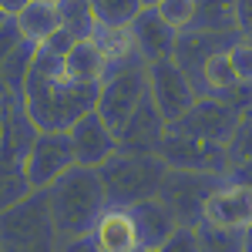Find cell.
Listing matches in <instances>:
<instances>
[{
	"instance_id": "obj_1",
	"label": "cell",
	"mask_w": 252,
	"mask_h": 252,
	"mask_svg": "<svg viewBox=\"0 0 252 252\" xmlns=\"http://www.w3.org/2000/svg\"><path fill=\"white\" fill-rule=\"evenodd\" d=\"M97 91L101 84L71 81L64 74V58H51L37 47L20 97L37 131H67L81 115H88L97 104Z\"/></svg>"
},
{
	"instance_id": "obj_2",
	"label": "cell",
	"mask_w": 252,
	"mask_h": 252,
	"mask_svg": "<svg viewBox=\"0 0 252 252\" xmlns=\"http://www.w3.org/2000/svg\"><path fill=\"white\" fill-rule=\"evenodd\" d=\"M47 202L58 229V249H67L74 239L94 232L97 219L108 209V195L97 168L81 161H74L54 185H47Z\"/></svg>"
},
{
	"instance_id": "obj_3",
	"label": "cell",
	"mask_w": 252,
	"mask_h": 252,
	"mask_svg": "<svg viewBox=\"0 0 252 252\" xmlns=\"http://www.w3.org/2000/svg\"><path fill=\"white\" fill-rule=\"evenodd\" d=\"M165 172H168V161L161 155H152V152H121V148L97 165L108 205H115V209H131L141 198L158 195Z\"/></svg>"
},
{
	"instance_id": "obj_4",
	"label": "cell",
	"mask_w": 252,
	"mask_h": 252,
	"mask_svg": "<svg viewBox=\"0 0 252 252\" xmlns=\"http://www.w3.org/2000/svg\"><path fill=\"white\" fill-rule=\"evenodd\" d=\"M0 249H58L47 189H34L20 202L0 209Z\"/></svg>"
},
{
	"instance_id": "obj_5",
	"label": "cell",
	"mask_w": 252,
	"mask_h": 252,
	"mask_svg": "<svg viewBox=\"0 0 252 252\" xmlns=\"http://www.w3.org/2000/svg\"><path fill=\"white\" fill-rule=\"evenodd\" d=\"M229 175H215V172H185V168H168L161 178L158 198L172 209L175 222L182 225H198L209 195L225 182Z\"/></svg>"
},
{
	"instance_id": "obj_6",
	"label": "cell",
	"mask_w": 252,
	"mask_h": 252,
	"mask_svg": "<svg viewBox=\"0 0 252 252\" xmlns=\"http://www.w3.org/2000/svg\"><path fill=\"white\" fill-rule=\"evenodd\" d=\"M161 158L168 161V168H185V172H215V175L232 172L229 145L205 141V138L172 131V128H168V135L161 141Z\"/></svg>"
},
{
	"instance_id": "obj_7",
	"label": "cell",
	"mask_w": 252,
	"mask_h": 252,
	"mask_svg": "<svg viewBox=\"0 0 252 252\" xmlns=\"http://www.w3.org/2000/svg\"><path fill=\"white\" fill-rule=\"evenodd\" d=\"M145 97H148V64H145V67H128V71H121V74L104 78L101 81V91H97L94 108L115 131H121Z\"/></svg>"
},
{
	"instance_id": "obj_8",
	"label": "cell",
	"mask_w": 252,
	"mask_h": 252,
	"mask_svg": "<svg viewBox=\"0 0 252 252\" xmlns=\"http://www.w3.org/2000/svg\"><path fill=\"white\" fill-rule=\"evenodd\" d=\"M148 94L158 104V111L165 115L168 128H172V121H178L195 104L198 91H195L192 81H189V74L178 67V61L161 58V61H152L148 64Z\"/></svg>"
},
{
	"instance_id": "obj_9",
	"label": "cell",
	"mask_w": 252,
	"mask_h": 252,
	"mask_svg": "<svg viewBox=\"0 0 252 252\" xmlns=\"http://www.w3.org/2000/svg\"><path fill=\"white\" fill-rule=\"evenodd\" d=\"M74 161H78V155H74V141L67 131H37L31 152L24 158V168H27V178L34 189H47Z\"/></svg>"
},
{
	"instance_id": "obj_10",
	"label": "cell",
	"mask_w": 252,
	"mask_h": 252,
	"mask_svg": "<svg viewBox=\"0 0 252 252\" xmlns=\"http://www.w3.org/2000/svg\"><path fill=\"white\" fill-rule=\"evenodd\" d=\"M235 125H239V111L232 104H225L222 97H215V94H198L192 108L178 121H172V131H185V135L205 138V141L229 145Z\"/></svg>"
},
{
	"instance_id": "obj_11",
	"label": "cell",
	"mask_w": 252,
	"mask_h": 252,
	"mask_svg": "<svg viewBox=\"0 0 252 252\" xmlns=\"http://www.w3.org/2000/svg\"><path fill=\"white\" fill-rule=\"evenodd\" d=\"M235 40H242L239 31H195V27H189V31L178 34V44H175L172 58L178 61V67L189 74V81L195 84V91L205 94V88H202V71H205L209 58L229 51Z\"/></svg>"
},
{
	"instance_id": "obj_12",
	"label": "cell",
	"mask_w": 252,
	"mask_h": 252,
	"mask_svg": "<svg viewBox=\"0 0 252 252\" xmlns=\"http://www.w3.org/2000/svg\"><path fill=\"white\" fill-rule=\"evenodd\" d=\"M202 222L219 225V229H239V232H246L252 225V185L235 182V178H225L209 195Z\"/></svg>"
},
{
	"instance_id": "obj_13",
	"label": "cell",
	"mask_w": 252,
	"mask_h": 252,
	"mask_svg": "<svg viewBox=\"0 0 252 252\" xmlns=\"http://www.w3.org/2000/svg\"><path fill=\"white\" fill-rule=\"evenodd\" d=\"M67 135L74 141V155H78L81 165L97 168L108 155L118 152V131L97 115V108H91L88 115H81L78 121L67 128Z\"/></svg>"
},
{
	"instance_id": "obj_14",
	"label": "cell",
	"mask_w": 252,
	"mask_h": 252,
	"mask_svg": "<svg viewBox=\"0 0 252 252\" xmlns=\"http://www.w3.org/2000/svg\"><path fill=\"white\" fill-rule=\"evenodd\" d=\"M168 135V121L158 111L152 94L135 108V115L128 118V125L118 131V148L121 152H152L161 155V141Z\"/></svg>"
},
{
	"instance_id": "obj_15",
	"label": "cell",
	"mask_w": 252,
	"mask_h": 252,
	"mask_svg": "<svg viewBox=\"0 0 252 252\" xmlns=\"http://www.w3.org/2000/svg\"><path fill=\"white\" fill-rule=\"evenodd\" d=\"M131 37H135V47L141 51V58L152 64V61H161V58H172L175 54L178 31L158 14V7H145L131 20Z\"/></svg>"
},
{
	"instance_id": "obj_16",
	"label": "cell",
	"mask_w": 252,
	"mask_h": 252,
	"mask_svg": "<svg viewBox=\"0 0 252 252\" xmlns=\"http://www.w3.org/2000/svg\"><path fill=\"white\" fill-rule=\"evenodd\" d=\"M128 212H131V219H135L138 249H141V252H158L161 246H165V239L172 235V229L178 225L175 215H172V209H168L158 195L135 202Z\"/></svg>"
},
{
	"instance_id": "obj_17",
	"label": "cell",
	"mask_w": 252,
	"mask_h": 252,
	"mask_svg": "<svg viewBox=\"0 0 252 252\" xmlns=\"http://www.w3.org/2000/svg\"><path fill=\"white\" fill-rule=\"evenodd\" d=\"M97 246L104 252H135L138 249V232H135V219L128 209H115L108 205L104 215L97 219L94 225Z\"/></svg>"
},
{
	"instance_id": "obj_18",
	"label": "cell",
	"mask_w": 252,
	"mask_h": 252,
	"mask_svg": "<svg viewBox=\"0 0 252 252\" xmlns=\"http://www.w3.org/2000/svg\"><path fill=\"white\" fill-rule=\"evenodd\" d=\"M104 71H108V58L101 54L94 37L74 40V47L64 58V74L71 81H81V84H101L104 81Z\"/></svg>"
},
{
	"instance_id": "obj_19",
	"label": "cell",
	"mask_w": 252,
	"mask_h": 252,
	"mask_svg": "<svg viewBox=\"0 0 252 252\" xmlns=\"http://www.w3.org/2000/svg\"><path fill=\"white\" fill-rule=\"evenodd\" d=\"M14 20H17V27H20L24 37L34 40V44H40L47 34H54V31L61 27L58 0H31Z\"/></svg>"
},
{
	"instance_id": "obj_20",
	"label": "cell",
	"mask_w": 252,
	"mask_h": 252,
	"mask_svg": "<svg viewBox=\"0 0 252 252\" xmlns=\"http://www.w3.org/2000/svg\"><path fill=\"white\" fill-rule=\"evenodd\" d=\"M195 31H239V0H195Z\"/></svg>"
},
{
	"instance_id": "obj_21",
	"label": "cell",
	"mask_w": 252,
	"mask_h": 252,
	"mask_svg": "<svg viewBox=\"0 0 252 252\" xmlns=\"http://www.w3.org/2000/svg\"><path fill=\"white\" fill-rule=\"evenodd\" d=\"M34 54H37V44L24 37L17 47L10 51V58L3 61V67H0V84H3L7 94H24V84H27V74H31Z\"/></svg>"
},
{
	"instance_id": "obj_22",
	"label": "cell",
	"mask_w": 252,
	"mask_h": 252,
	"mask_svg": "<svg viewBox=\"0 0 252 252\" xmlns=\"http://www.w3.org/2000/svg\"><path fill=\"white\" fill-rule=\"evenodd\" d=\"M58 14H61V27L67 34H74L78 40L91 37L97 31V14L91 0H58Z\"/></svg>"
},
{
	"instance_id": "obj_23",
	"label": "cell",
	"mask_w": 252,
	"mask_h": 252,
	"mask_svg": "<svg viewBox=\"0 0 252 252\" xmlns=\"http://www.w3.org/2000/svg\"><path fill=\"white\" fill-rule=\"evenodd\" d=\"M27 192H34V185H31V178H27L24 161L0 155V209L20 202Z\"/></svg>"
},
{
	"instance_id": "obj_24",
	"label": "cell",
	"mask_w": 252,
	"mask_h": 252,
	"mask_svg": "<svg viewBox=\"0 0 252 252\" xmlns=\"http://www.w3.org/2000/svg\"><path fill=\"white\" fill-rule=\"evenodd\" d=\"M232 84H239V78H235V67H232V61H229V51L212 54L209 64H205V71H202V88H205V94H222V91H229Z\"/></svg>"
},
{
	"instance_id": "obj_25",
	"label": "cell",
	"mask_w": 252,
	"mask_h": 252,
	"mask_svg": "<svg viewBox=\"0 0 252 252\" xmlns=\"http://www.w3.org/2000/svg\"><path fill=\"white\" fill-rule=\"evenodd\" d=\"M94 3L97 24H108V27H131V20L145 10L141 0H91Z\"/></svg>"
},
{
	"instance_id": "obj_26",
	"label": "cell",
	"mask_w": 252,
	"mask_h": 252,
	"mask_svg": "<svg viewBox=\"0 0 252 252\" xmlns=\"http://www.w3.org/2000/svg\"><path fill=\"white\" fill-rule=\"evenodd\" d=\"M198 235H202V249H246V235L239 229H219L209 222H198Z\"/></svg>"
},
{
	"instance_id": "obj_27",
	"label": "cell",
	"mask_w": 252,
	"mask_h": 252,
	"mask_svg": "<svg viewBox=\"0 0 252 252\" xmlns=\"http://www.w3.org/2000/svg\"><path fill=\"white\" fill-rule=\"evenodd\" d=\"M229 155L235 161H252V104L239 115V125L232 131V141H229Z\"/></svg>"
},
{
	"instance_id": "obj_28",
	"label": "cell",
	"mask_w": 252,
	"mask_h": 252,
	"mask_svg": "<svg viewBox=\"0 0 252 252\" xmlns=\"http://www.w3.org/2000/svg\"><path fill=\"white\" fill-rule=\"evenodd\" d=\"M158 14L172 24L175 31H189L192 27V17H195V0H161L158 3Z\"/></svg>"
},
{
	"instance_id": "obj_29",
	"label": "cell",
	"mask_w": 252,
	"mask_h": 252,
	"mask_svg": "<svg viewBox=\"0 0 252 252\" xmlns=\"http://www.w3.org/2000/svg\"><path fill=\"white\" fill-rule=\"evenodd\" d=\"M202 249V235H198V225H175L172 235L165 239L161 252H198Z\"/></svg>"
},
{
	"instance_id": "obj_30",
	"label": "cell",
	"mask_w": 252,
	"mask_h": 252,
	"mask_svg": "<svg viewBox=\"0 0 252 252\" xmlns=\"http://www.w3.org/2000/svg\"><path fill=\"white\" fill-rule=\"evenodd\" d=\"M229 61H232V67H235V78L242 81V84H252V40L249 37L235 40L232 47H229Z\"/></svg>"
},
{
	"instance_id": "obj_31",
	"label": "cell",
	"mask_w": 252,
	"mask_h": 252,
	"mask_svg": "<svg viewBox=\"0 0 252 252\" xmlns=\"http://www.w3.org/2000/svg\"><path fill=\"white\" fill-rule=\"evenodd\" d=\"M74 40H78V37H74V34H67L64 27H58L54 34H47V37L40 40L37 47H40V51H47L51 58H67V51L74 47Z\"/></svg>"
},
{
	"instance_id": "obj_32",
	"label": "cell",
	"mask_w": 252,
	"mask_h": 252,
	"mask_svg": "<svg viewBox=\"0 0 252 252\" xmlns=\"http://www.w3.org/2000/svg\"><path fill=\"white\" fill-rule=\"evenodd\" d=\"M20 40H24V34H20L17 20H14V17L0 20V67H3V61L10 58V51L17 47Z\"/></svg>"
},
{
	"instance_id": "obj_33",
	"label": "cell",
	"mask_w": 252,
	"mask_h": 252,
	"mask_svg": "<svg viewBox=\"0 0 252 252\" xmlns=\"http://www.w3.org/2000/svg\"><path fill=\"white\" fill-rule=\"evenodd\" d=\"M239 34L252 40V0H239Z\"/></svg>"
},
{
	"instance_id": "obj_34",
	"label": "cell",
	"mask_w": 252,
	"mask_h": 252,
	"mask_svg": "<svg viewBox=\"0 0 252 252\" xmlns=\"http://www.w3.org/2000/svg\"><path fill=\"white\" fill-rule=\"evenodd\" d=\"M229 178L252 185V161H235V165H232V172H229Z\"/></svg>"
},
{
	"instance_id": "obj_35",
	"label": "cell",
	"mask_w": 252,
	"mask_h": 252,
	"mask_svg": "<svg viewBox=\"0 0 252 252\" xmlns=\"http://www.w3.org/2000/svg\"><path fill=\"white\" fill-rule=\"evenodd\" d=\"M27 3H31V0H0V10H3V17H17Z\"/></svg>"
},
{
	"instance_id": "obj_36",
	"label": "cell",
	"mask_w": 252,
	"mask_h": 252,
	"mask_svg": "<svg viewBox=\"0 0 252 252\" xmlns=\"http://www.w3.org/2000/svg\"><path fill=\"white\" fill-rule=\"evenodd\" d=\"M242 235H246V249H252V225H249V229H246Z\"/></svg>"
},
{
	"instance_id": "obj_37",
	"label": "cell",
	"mask_w": 252,
	"mask_h": 252,
	"mask_svg": "<svg viewBox=\"0 0 252 252\" xmlns=\"http://www.w3.org/2000/svg\"><path fill=\"white\" fill-rule=\"evenodd\" d=\"M161 0H141V7H158Z\"/></svg>"
},
{
	"instance_id": "obj_38",
	"label": "cell",
	"mask_w": 252,
	"mask_h": 252,
	"mask_svg": "<svg viewBox=\"0 0 252 252\" xmlns=\"http://www.w3.org/2000/svg\"><path fill=\"white\" fill-rule=\"evenodd\" d=\"M0 131H3V108H0Z\"/></svg>"
},
{
	"instance_id": "obj_39",
	"label": "cell",
	"mask_w": 252,
	"mask_h": 252,
	"mask_svg": "<svg viewBox=\"0 0 252 252\" xmlns=\"http://www.w3.org/2000/svg\"><path fill=\"white\" fill-rule=\"evenodd\" d=\"M3 101H7V94H0V108H3Z\"/></svg>"
},
{
	"instance_id": "obj_40",
	"label": "cell",
	"mask_w": 252,
	"mask_h": 252,
	"mask_svg": "<svg viewBox=\"0 0 252 252\" xmlns=\"http://www.w3.org/2000/svg\"><path fill=\"white\" fill-rule=\"evenodd\" d=\"M0 20H7V17H3V10H0Z\"/></svg>"
}]
</instances>
